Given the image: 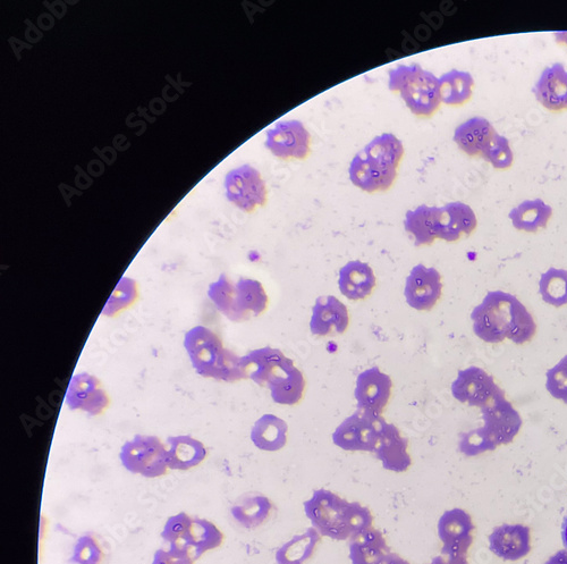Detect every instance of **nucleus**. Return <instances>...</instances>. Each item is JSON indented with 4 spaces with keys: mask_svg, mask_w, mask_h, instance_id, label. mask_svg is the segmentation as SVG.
<instances>
[{
    "mask_svg": "<svg viewBox=\"0 0 567 564\" xmlns=\"http://www.w3.org/2000/svg\"><path fill=\"white\" fill-rule=\"evenodd\" d=\"M473 332L487 343L509 339L524 344L535 338L537 324L529 310L513 294L492 291L471 314Z\"/></svg>",
    "mask_w": 567,
    "mask_h": 564,
    "instance_id": "f257e3e1",
    "label": "nucleus"
},
{
    "mask_svg": "<svg viewBox=\"0 0 567 564\" xmlns=\"http://www.w3.org/2000/svg\"><path fill=\"white\" fill-rule=\"evenodd\" d=\"M303 507L312 527L321 536L335 541H348L374 528V516L367 507L349 502L325 488L313 492Z\"/></svg>",
    "mask_w": 567,
    "mask_h": 564,
    "instance_id": "f03ea898",
    "label": "nucleus"
},
{
    "mask_svg": "<svg viewBox=\"0 0 567 564\" xmlns=\"http://www.w3.org/2000/svg\"><path fill=\"white\" fill-rule=\"evenodd\" d=\"M403 156L402 141L392 133H383L355 155L349 168L350 180L369 193L387 191L396 179Z\"/></svg>",
    "mask_w": 567,
    "mask_h": 564,
    "instance_id": "7ed1b4c3",
    "label": "nucleus"
},
{
    "mask_svg": "<svg viewBox=\"0 0 567 564\" xmlns=\"http://www.w3.org/2000/svg\"><path fill=\"white\" fill-rule=\"evenodd\" d=\"M184 347L200 376L227 383L247 380L242 358L226 349L209 328L193 327L185 334Z\"/></svg>",
    "mask_w": 567,
    "mask_h": 564,
    "instance_id": "20e7f679",
    "label": "nucleus"
},
{
    "mask_svg": "<svg viewBox=\"0 0 567 564\" xmlns=\"http://www.w3.org/2000/svg\"><path fill=\"white\" fill-rule=\"evenodd\" d=\"M208 297L217 309L232 322L249 321L264 313L268 307V296L259 281L240 279L233 283L222 274L211 283Z\"/></svg>",
    "mask_w": 567,
    "mask_h": 564,
    "instance_id": "39448f33",
    "label": "nucleus"
},
{
    "mask_svg": "<svg viewBox=\"0 0 567 564\" xmlns=\"http://www.w3.org/2000/svg\"><path fill=\"white\" fill-rule=\"evenodd\" d=\"M389 90L400 91L410 111L417 116L433 115L439 105V79L418 64L399 65L389 71Z\"/></svg>",
    "mask_w": 567,
    "mask_h": 564,
    "instance_id": "423d86ee",
    "label": "nucleus"
},
{
    "mask_svg": "<svg viewBox=\"0 0 567 564\" xmlns=\"http://www.w3.org/2000/svg\"><path fill=\"white\" fill-rule=\"evenodd\" d=\"M120 459L123 467L132 474L147 478L167 474V450L155 436H135L122 446Z\"/></svg>",
    "mask_w": 567,
    "mask_h": 564,
    "instance_id": "0eeeda50",
    "label": "nucleus"
},
{
    "mask_svg": "<svg viewBox=\"0 0 567 564\" xmlns=\"http://www.w3.org/2000/svg\"><path fill=\"white\" fill-rule=\"evenodd\" d=\"M385 422L383 416L358 409L336 428L332 436L333 442L345 451L375 452Z\"/></svg>",
    "mask_w": 567,
    "mask_h": 564,
    "instance_id": "6e6552de",
    "label": "nucleus"
},
{
    "mask_svg": "<svg viewBox=\"0 0 567 564\" xmlns=\"http://www.w3.org/2000/svg\"><path fill=\"white\" fill-rule=\"evenodd\" d=\"M481 414L485 424L481 427L482 431L496 446L513 442L522 427L519 412L505 398L503 390L486 407L481 408Z\"/></svg>",
    "mask_w": 567,
    "mask_h": 564,
    "instance_id": "1a4fd4ad",
    "label": "nucleus"
},
{
    "mask_svg": "<svg viewBox=\"0 0 567 564\" xmlns=\"http://www.w3.org/2000/svg\"><path fill=\"white\" fill-rule=\"evenodd\" d=\"M226 196L244 212L252 213L267 201V188L260 173L250 165L235 168L225 180Z\"/></svg>",
    "mask_w": 567,
    "mask_h": 564,
    "instance_id": "9d476101",
    "label": "nucleus"
},
{
    "mask_svg": "<svg viewBox=\"0 0 567 564\" xmlns=\"http://www.w3.org/2000/svg\"><path fill=\"white\" fill-rule=\"evenodd\" d=\"M437 529L439 540L443 543V555L467 557L476 529L467 511L452 509L444 512L438 520Z\"/></svg>",
    "mask_w": 567,
    "mask_h": 564,
    "instance_id": "9b49d317",
    "label": "nucleus"
},
{
    "mask_svg": "<svg viewBox=\"0 0 567 564\" xmlns=\"http://www.w3.org/2000/svg\"><path fill=\"white\" fill-rule=\"evenodd\" d=\"M501 391L494 377L476 366L460 370L452 384L455 400L480 409L486 407Z\"/></svg>",
    "mask_w": 567,
    "mask_h": 564,
    "instance_id": "f8f14e48",
    "label": "nucleus"
},
{
    "mask_svg": "<svg viewBox=\"0 0 567 564\" xmlns=\"http://www.w3.org/2000/svg\"><path fill=\"white\" fill-rule=\"evenodd\" d=\"M310 142V133L300 121H281L267 131L266 147L278 158L306 159Z\"/></svg>",
    "mask_w": 567,
    "mask_h": 564,
    "instance_id": "ddd939ff",
    "label": "nucleus"
},
{
    "mask_svg": "<svg viewBox=\"0 0 567 564\" xmlns=\"http://www.w3.org/2000/svg\"><path fill=\"white\" fill-rule=\"evenodd\" d=\"M442 276L436 268L417 265L406 279L404 296L408 305L418 311H429L442 297Z\"/></svg>",
    "mask_w": 567,
    "mask_h": 564,
    "instance_id": "4468645a",
    "label": "nucleus"
},
{
    "mask_svg": "<svg viewBox=\"0 0 567 564\" xmlns=\"http://www.w3.org/2000/svg\"><path fill=\"white\" fill-rule=\"evenodd\" d=\"M392 378L383 373L378 367L365 370L358 376L355 385V400L358 409L378 416L383 412L392 397Z\"/></svg>",
    "mask_w": 567,
    "mask_h": 564,
    "instance_id": "2eb2a0df",
    "label": "nucleus"
},
{
    "mask_svg": "<svg viewBox=\"0 0 567 564\" xmlns=\"http://www.w3.org/2000/svg\"><path fill=\"white\" fill-rule=\"evenodd\" d=\"M242 364L250 380L266 387L295 366L294 361L286 357L281 350L270 347L251 351L242 357Z\"/></svg>",
    "mask_w": 567,
    "mask_h": 564,
    "instance_id": "dca6fc26",
    "label": "nucleus"
},
{
    "mask_svg": "<svg viewBox=\"0 0 567 564\" xmlns=\"http://www.w3.org/2000/svg\"><path fill=\"white\" fill-rule=\"evenodd\" d=\"M65 400L71 410H82L91 416L103 414L109 406L103 385L87 373L73 376Z\"/></svg>",
    "mask_w": 567,
    "mask_h": 564,
    "instance_id": "f3484780",
    "label": "nucleus"
},
{
    "mask_svg": "<svg viewBox=\"0 0 567 564\" xmlns=\"http://www.w3.org/2000/svg\"><path fill=\"white\" fill-rule=\"evenodd\" d=\"M350 325L348 307L334 296L319 297L313 306L310 331L313 335L336 336L345 333Z\"/></svg>",
    "mask_w": 567,
    "mask_h": 564,
    "instance_id": "a211bd4d",
    "label": "nucleus"
},
{
    "mask_svg": "<svg viewBox=\"0 0 567 564\" xmlns=\"http://www.w3.org/2000/svg\"><path fill=\"white\" fill-rule=\"evenodd\" d=\"M374 453L382 461L383 467L393 473H405L412 466L409 442L393 424L385 422L383 425Z\"/></svg>",
    "mask_w": 567,
    "mask_h": 564,
    "instance_id": "6ab92c4d",
    "label": "nucleus"
},
{
    "mask_svg": "<svg viewBox=\"0 0 567 564\" xmlns=\"http://www.w3.org/2000/svg\"><path fill=\"white\" fill-rule=\"evenodd\" d=\"M489 549L497 558L519 561L531 551L530 528L524 525H502L489 536Z\"/></svg>",
    "mask_w": 567,
    "mask_h": 564,
    "instance_id": "aec40b11",
    "label": "nucleus"
},
{
    "mask_svg": "<svg viewBox=\"0 0 567 564\" xmlns=\"http://www.w3.org/2000/svg\"><path fill=\"white\" fill-rule=\"evenodd\" d=\"M533 94L548 111L567 109V70L561 63L547 66L533 87Z\"/></svg>",
    "mask_w": 567,
    "mask_h": 564,
    "instance_id": "412c9836",
    "label": "nucleus"
},
{
    "mask_svg": "<svg viewBox=\"0 0 567 564\" xmlns=\"http://www.w3.org/2000/svg\"><path fill=\"white\" fill-rule=\"evenodd\" d=\"M475 212L467 204L455 201L440 208L437 238L455 242L477 229Z\"/></svg>",
    "mask_w": 567,
    "mask_h": 564,
    "instance_id": "4be33fe9",
    "label": "nucleus"
},
{
    "mask_svg": "<svg viewBox=\"0 0 567 564\" xmlns=\"http://www.w3.org/2000/svg\"><path fill=\"white\" fill-rule=\"evenodd\" d=\"M224 542V534L207 519L196 518L188 538L180 543L171 544L169 550L185 555L196 562L208 551L218 549Z\"/></svg>",
    "mask_w": 567,
    "mask_h": 564,
    "instance_id": "5701e85b",
    "label": "nucleus"
},
{
    "mask_svg": "<svg viewBox=\"0 0 567 564\" xmlns=\"http://www.w3.org/2000/svg\"><path fill=\"white\" fill-rule=\"evenodd\" d=\"M376 283L372 268L360 260L346 264L338 276V288L346 299L352 301L367 299L376 288Z\"/></svg>",
    "mask_w": 567,
    "mask_h": 564,
    "instance_id": "b1692460",
    "label": "nucleus"
},
{
    "mask_svg": "<svg viewBox=\"0 0 567 564\" xmlns=\"http://www.w3.org/2000/svg\"><path fill=\"white\" fill-rule=\"evenodd\" d=\"M496 130L492 123L484 117H472L456 128L454 141L465 154L475 157L482 156Z\"/></svg>",
    "mask_w": 567,
    "mask_h": 564,
    "instance_id": "393cba45",
    "label": "nucleus"
},
{
    "mask_svg": "<svg viewBox=\"0 0 567 564\" xmlns=\"http://www.w3.org/2000/svg\"><path fill=\"white\" fill-rule=\"evenodd\" d=\"M349 550L352 564H383L392 553L384 534L375 527L352 537Z\"/></svg>",
    "mask_w": 567,
    "mask_h": 564,
    "instance_id": "a878e982",
    "label": "nucleus"
},
{
    "mask_svg": "<svg viewBox=\"0 0 567 564\" xmlns=\"http://www.w3.org/2000/svg\"><path fill=\"white\" fill-rule=\"evenodd\" d=\"M167 444V465L172 470H190L207 457L205 445L191 436L169 437Z\"/></svg>",
    "mask_w": 567,
    "mask_h": 564,
    "instance_id": "bb28decb",
    "label": "nucleus"
},
{
    "mask_svg": "<svg viewBox=\"0 0 567 564\" xmlns=\"http://www.w3.org/2000/svg\"><path fill=\"white\" fill-rule=\"evenodd\" d=\"M440 208L421 205L405 215L404 229L414 238L416 247L430 246L437 238Z\"/></svg>",
    "mask_w": 567,
    "mask_h": 564,
    "instance_id": "cd10ccee",
    "label": "nucleus"
},
{
    "mask_svg": "<svg viewBox=\"0 0 567 564\" xmlns=\"http://www.w3.org/2000/svg\"><path fill=\"white\" fill-rule=\"evenodd\" d=\"M552 216L553 208L541 199L524 200L509 214L515 229L528 233L545 229Z\"/></svg>",
    "mask_w": 567,
    "mask_h": 564,
    "instance_id": "c85d7f7f",
    "label": "nucleus"
},
{
    "mask_svg": "<svg viewBox=\"0 0 567 564\" xmlns=\"http://www.w3.org/2000/svg\"><path fill=\"white\" fill-rule=\"evenodd\" d=\"M289 426L275 415H264L257 420L251 431V441L259 450L276 452L287 443Z\"/></svg>",
    "mask_w": 567,
    "mask_h": 564,
    "instance_id": "c756f323",
    "label": "nucleus"
},
{
    "mask_svg": "<svg viewBox=\"0 0 567 564\" xmlns=\"http://www.w3.org/2000/svg\"><path fill=\"white\" fill-rule=\"evenodd\" d=\"M273 511L272 501L258 494L244 496L231 509L236 523L247 529H256L264 525L272 516Z\"/></svg>",
    "mask_w": 567,
    "mask_h": 564,
    "instance_id": "7c9ffc66",
    "label": "nucleus"
},
{
    "mask_svg": "<svg viewBox=\"0 0 567 564\" xmlns=\"http://www.w3.org/2000/svg\"><path fill=\"white\" fill-rule=\"evenodd\" d=\"M321 542L318 530L311 527L301 535H296L276 553L277 564H306L315 554Z\"/></svg>",
    "mask_w": 567,
    "mask_h": 564,
    "instance_id": "2f4dec72",
    "label": "nucleus"
},
{
    "mask_svg": "<svg viewBox=\"0 0 567 564\" xmlns=\"http://www.w3.org/2000/svg\"><path fill=\"white\" fill-rule=\"evenodd\" d=\"M475 79L469 72L452 70L439 79L440 99L450 106H460L472 97Z\"/></svg>",
    "mask_w": 567,
    "mask_h": 564,
    "instance_id": "473e14b6",
    "label": "nucleus"
},
{
    "mask_svg": "<svg viewBox=\"0 0 567 564\" xmlns=\"http://www.w3.org/2000/svg\"><path fill=\"white\" fill-rule=\"evenodd\" d=\"M109 553L105 543L99 536L87 533L75 542L72 564H107Z\"/></svg>",
    "mask_w": 567,
    "mask_h": 564,
    "instance_id": "72a5a7b5",
    "label": "nucleus"
},
{
    "mask_svg": "<svg viewBox=\"0 0 567 564\" xmlns=\"http://www.w3.org/2000/svg\"><path fill=\"white\" fill-rule=\"evenodd\" d=\"M274 402L283 406H294L298 404L306 391V380L298 368L291 370L283 380L269 387Z\"/></svg>",
    "mask_w": 567,
    "mask_h": 564,
    "instance_id": "f704fd0d",
    "label": "nucleus"
},
{
    "mask_svg": "<svg viewBox=\"0 0 567 564\" xmlns=\"http://www.w3.org/2000/svg\"><path fill=\"white\" fill-rule=\"evenodd\" d=\"M539 292L548 305L557 308L567 305V271L549 268L541 276Z\"/></svg>",
    "mask_w": 567,
    "mask_h": 564,
    "instance_id": "c9c22d12",
    "label": "nucleus"
},
{
    "mask_svg": "<svg viewBox=\"0 0 567 564\" xmlns=\"http://www.w3.org/2000/svg\"><path fill=\"white\" fill-rule=\"evenodd\" d=\"M138 298L137 282L129 277H123L117 284L112 296H110L107 305L104 308L103 315L114 317L121 311L133 305Z\"/></svg>",
    "mask_w": 567,
    "mask_h": 564,
    "instance_id": "e433bc0d",
    "label": "nucleus"
},
{
    "mask_svg": "<svg viewBox=\"0 0 567 564\" xmlns=\"http://www.w3.org/2000/svg\"><path fill=\"white\" fill-rule=\"evenodd\" d=\"M497 170H507L513 165L514 155L509 139L496 132L481 156Z\"/></svg>",
    "mask_w": 567,
    "mask_h": 564,
    "instance_id": "4c0bfd02",
    "label": "nucleus"
},
{
    "mask_svg": "<svg viewBox=\"0 0 567 564\" xmlns=\"http://www.w3.org/2000/svg\"><path fill=\"white\" fill-rule=\"evenodd\" d=\"M192 521L193 519L185 512L177 513V515L168 518L162 532L164 541L169 545L185 541L190 535Z\"/></svg>",
    "mask_w": 567,
    "mask_h": 564,
    "instance_id": "58836bf2",
    "label": "nucleus"
},
{
    "mask_svg": "<svg viewBox=\"0 0 567 564\" xmlns=\"http://www.w3.org/2000/svg\"><path fill=\"white\" fill-rule=\"evenodd\" d=\"M546 389L556 400L567 404V356L561 359L547 374Z\"/></svg>",
    "mask_w": 567,
    "mask_h": 564,
    "instance_id": "ea45409f",
    "label": "nucleus"
},
{
    "mask_svg": "<svg viewBox=\"0 0 567 564\" xmlns=\"http://www.w3.org/2000/svg\"><path fill=\"white\" fill-rule=\"evenodd\" d=\"M497 446L488 439L482 428L461 437L460 450L465 456L476 457L481 453L494 451Z\"/></svg>",
    "mask_w": 567,
    "mask_h": 564,
    "instance_id": "a19ab883",
    "label": "nucleus"
},
{
    "mask_svg": "<svg viewBox=\"0 0 567 564\" xmlns=\"http://www.w3.org/2000/svg\"><path fill=\"white\" fill-rule=\"evenodd\" d=\"M151 564H194V562L188 558L179 557V555H175L172 552L158 550Z\"/></svg>",
    "mask_w": 567,
    "mask_h": 564,
    "instance_id": "79ce46f5",
    "label": "nucleus"
},
{
    "mask_svg": "<svg viewBox=\"0 0 567 564\" xmlns=\"http://www.w3.org/2000/svg\"><path fill=\"white\" fill-rule=\"evenodd\" d=\"M429 564H469L467 557H448V555H439Z\"/></svg>",
    "mask_w": 567,
    "mask_h": 564,
    "instance_id": "37998d69",
    "label": "nucleus"
},
{
    "mask_svg": "<svg viewBox=\"0 0 567 564\" xmlns=\"http://www.w3.org/2000/svg\"><path fill=\"white\" fill-rule=\"evenodd\" d=\"M545 564H567V550L558 551Z\"/></svg>",
    "mask_w": 567,
    "mask_h": 564,
    "instance_id": "c03bdc74",
    "label": "nucleus"
},
{
    "mask_svg": "<svg viewBox=\"0 0 567 564\" xmlns=\"http://www.w3.org/2000/svg\"><path fill=\"white\" fill-rule=\"evenodd\" d=\"M383 564H411V563L401 558L399 554L392 552L391 554L388 555V557L383 562Z\"/></svg>",
    "mask_w": 567,
    "mask_h": 564,
    "instance_id": "a18cd8bd",
    "label": "nucleus"
},
{
    "mask_svg": "<svg viewBox=\"0 0 567 564\" xmlns=\"http://www.w3.org/2000/svg\"><path fill=\"white\" fill-rule=\"evenodd\" d=\"M555 40L557 44L567 47V31L555 32Z\"/></svg>",
    "mask_w": 567,
    "mask_h": 564,
    "instance_id": "49530a36",
    "label": "nucleus"
},
{
    "mask_svg": "<svg viewBox=\"0 0 567 564\" xmlns=\"http://www.w3.org/2000/svg\"><path fill=\"white\" fill-rule=\"evenodd\" d=\"M562 537H563V543L567 549V513L562 527Z\"/></svg>",
    "mask_w": 567,
    "mask_h": 564,
    "instance_id": "de8ad7c7",
    "label": "nucleus"
}]
</instances>
